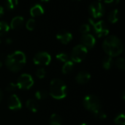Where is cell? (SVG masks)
Segmentation results:
<instances>
[{"mask_svg":"<svg viewBox=\"0 0 125 125\" xmlns=\"http://www.w3.org/2000/svg\"><path fill=\"white\" fill-rule=\"evenodd\" d=\"M103 48L108 56H117L123 51V45L120 39L114 35L108 37L103 42Z\"/></svg>","mask_w":125,"mask_h":125,"instance_id":"6da1fadb","label":"cell"},{"mask_svg":"<svg viewBox=\"0 0 125 125\" xmlns=\"http://www.w3.org/2000/svg\"><path fill=\"white\" fill-rule=\"evenodd\" d=\"M26 62V56L22 51H15L8 55L5 59V65L12 72H18L21 70L25 65Z\"/></svg>","mask_w":125,"mask_h":125,"instance_id":"7a4b0ae2","label":"cell"},{"mask_svg":"<svg viewBox=\"0 0 125 125\" xmlns=\"http://www.w3.org/2000/svg\"><path fill=\"white\" fill-rule=\"evenodd\" d=\"M67 86L60 79L56 78L51 81L50 84V94L56 100H62L67 95Z\"/></svg>","mask_w":125,"mask_h":125,"instance_id":"3957f363","label":"cell"},{"mask_svg":"<svg viewBox=\"0 0 125 125\" xmlns=\"http://www.w3.org/2000/svg\"><path fill=\"white\" fill-rule=\"evenodd\" d=\"M84 107L92 111L93 114L101 110V103L97 97L93 94H89L85 97L83 100Z\"/></svg>","mask_w":125,"mask_h":125,"instance_id":"277c9868","label":"cell"},{"mask_svg":"<svg viewBox=\"0 0 125 125\" xmlns=\"http://www.w3.org/2000/svg\"><path fill=\"white\" fill-rule=\"evenodd\" d=\"M89 21L90 24L92 26L94 32H95V34H97V36L98 37H105V36H107L108 34L109 29H108L106 23H105V21H100L98 22H94L91 18L89 19Z\"/></svg>","mask_w":125,"mask_h":125,"instance_id":"5b68a950","label":"cell"},{"mask_svg":"<svg viewBox=\"0 0 125 125\" xmlns=\"http://www.w3.org/2000/svg\"><path fill=\"white\" fill-rule=\"evenodd\" d=\"M87 55V48L83 45H78L74 47L71 53V59L73 62H81Z\"/></svg>","mask_w":125,"mask_h":125,"instance_id":"8992f818","label":"cell"},{"mask_svg":"<svg viewBox=\"0 0 125 125\" xmlns=\"http://www.w3.org/2000/svg\"><path fill=\"white\" fill-rule=\"evenodd\" d=\"M18 88L20 89H29L34 84V80L32 77L29 74H22L17 81Z\"/></svg>","mask_w":125,"mask_h":125,"instance_id":"52a82bcc","label":"cell"},{"mask_svg":"<svg viewBox=\"0 0 125 125\" xmlns=\"http://www.w3.org/2000/svg\"><path fill=\"white\" fill-rule=\"evenodd\" d=\"M51 61V56L47 52H39L33 58V62L37 65H48Z\"/></svg>","mask_w":125,"mask_h":125,"instance_id":"ba28073f","label":"cell"},{"mask_svg":"<svg viewBox=\"0 0 125 125\" xmlns=\"http://www.w3.org/2000/svg\"><path fill=\"white\" fill-rule=\"evenodd\" d=\"M89 10L92 16L95 18L102 17L105 13V8L100 1H95L91 4Z\"/></svg>","mask_w":125,"mask_h":125,"instance_id":"9c48e42d","label":"cell"},{"mask_svg":"<svg viewBox=\"0 0 125 125\" xmlns=\"http://www.w3.org/2000/svg\"><path fill=\"white\" fill-rule=\"evenodd\" d=\"M7 104H8V108L12 111L19 110L22 107L21 102L20 99L15 94H12L9 97Z\"/></svg>","mask_w":125,"mask_h":125,"instance_id":"30bf717a","label":"cell"},{"mask_svg":"<svg viewBox=\"0 0 125 125\" xmlns=\"http://www.w3.org/2000/svg\"><path fill=\"white\" fill-rule=\"evenodd\" d=\"M81 42L83 43V45L86 48H92L94 46L96 40L93 35L90 34H84L81 37Z\"/></svg>","mask_w":125,"mask_h":125,"instance_id":"8fae6325","label":"cell"},{"mask_svg":"<svg viewBox=\"0 0 125 125\" xmlns=\"http://www.w3.org/2000/svg\"><path fill=\"white\" fill-rule=\"evenodd\" d=\"M56 38L63 44L69 43L73 39V35L67 31H61L56 34Z\"/></svg>","mask_w":125,"mask_h":125,"instance_id":"7c38bea8","label":"cell"},{"mask_svg":"<svg viewBox=\"0 0 125 125\" xmlns=\"http://www.w3.org/2000/svg\"><path fill=\"white\" fill-rule=\"evenodd\" d=\"M91 79V75L86 71L80 72L75 77L76 81L80 84H85Z\"/></svg>","mask_w":125,"mask_h":125,"instance_id":"4fadbf2b","label":"cell"},{"mask_svg":"<svg viewBox=\"0 0 125 125\" xmlns=\"http://www.w3.org/2000/svg\"><path fill=\"white\" fill-rule=\"evenodd\" d=\"M23 18L21 16H16L14 18H12V20L11 21L10 23V28L12 29H18L19 28H21L23 23Z\"/></svg>","mask_w":125,"mask_h":125,"instance_id":"5bb4252c","label":"cell"},{"mask_svg":"<svg viewBox=\"0 0 125 125\" xmlns=\"http://www.w3.org/2000/svg\"><path fill=\"white\" fill-rule=\"evenodd\" d=\"M44 13V9L40 4H35L30 10V15L32 17L41 15Z\"/></svg>","mask_w":125,"mask_h":125,"instance_id":"9a60e30c","label":"cell"},{"mask_svg":"<svg viewBox=\"0 0 125 125\" xmlns=\"http://www.w3.org/2000/svg\"><path fill=\"white\" fill-rule=\"evenodd\" d=\"M26 105L27 107V108L31 111V112H37L38 110V104L37 103V101L34 99H29L26 101Z\"/></svg>","mask_w":125,"mask_h":125,"instance_id":"2e32d148","label":"cell"},{"mask_svg":"<svg viewBox=\"0 0 125 125\" xmlns=\"http://www.w3.org/2000/svg\"><path fill=\"white\" fill-rule=\"evenodd\" d=\"M119 19V10L116 9V10H114L113 11H111L110 13H109V15H108V20L111 23H116Z\"/></svg>","mask_w":125,"mask_h":125,"instance_id":"e0dca14e","label":"cell"},{"mask_svg":"<svg viewBox=\"0 0 125 125\" xmlns=\"http://www.w3.org/2000/svg\"><path fill=\"white\" fill-rule=\"evenodd\" d=\"M74 67V62L73 61L68 60L66 62H64V64L62 67V73L64 74H68L70 73Z\"/></svg>","mask_w":125,"mask_h":125,"instance_id":"ac0fdd59","label":"cell"},{"mask_svg":"<svg viewBox=\"0 0 125 125\" xmlns=\"http://www.w3.org/2000/svg\"><path fill=\"white\" fill-rule=\"evenodd\" d=\"M50 125H62V118L59 115L53 114L50 118Z\"/></svg>","mask_w":125,"mask_h":125,"instance_id":"d6986e66","label":"cell"},{"mask_svg":"<svg viewBox=\"0 0 125 125\" xmlns=\"http://www.w3.org/2000/svg\"><path fill=\"white\" fill-rule=\"evenodd\" d=\"M112 64H113L112 57L110 56H105L103 60V66L105 70H109L111 67Z\"/></svg>","mask_w":125,"mask_h":125,"instance_id":"ffe728a7","label":"cell"},{"mask_svg":"<svg viewBox=\"0 0 125 125\" xmlns=\"http://www.w3.org/2000/svg\"><path fill=\"white\" fill-rule=\"evenodd\" d=\"M10 29V26L4 21H0V36L4 35L7 32H8Z\"/></svg>","mask_w":125,"mask_h":125,"instance_id":"44dd1931","label":"cell"},{"mask_svg":"<svg viewBox=\"0 0 125 125\" xmlns=\"http://www.w3.org/2000/svg\"><path fill=\"white\" fill-rule=\"evenodd\" d=\"M35 97L37 100H44L48 97V93L45 90H39L35 92Z\"/></svg>","mask_w":125,"mask_h":125,"instance_id":"7402d4cb","label":"cell"},{"mask_svg":"<svg viewBox=\"0 0 125 125\" xmlns=\"http://www.w3.org/2000/svg\"><path fill=\"white\" fill-rule=\"evenodd\" d=\"M18 4V0H7L5 2V6L8 10H13Z\"/></svg>","mask_w":125,"mask_h":125,"instance_id":"603a6c76","label":"cell"},{"mask_svg":"<svg viewBox=\"0 0 125 125\" xmlns=\"http://www.w3.org/2000/svg\"><path fill=\"white\" fill-rule=\"evenodd\" d=\"M115 124L118 125H125V116L124 114H119L114 119Z\"/></svg>","mask_w":125,"mask_h":125,"instance_id":"cb8c5ba5","label":"cell"},{"mask_svg":"<svg viewBox=\"0 0 125 125\" xmlns=\"http://www.w3.org/2000/svg\"><path fill=\"white\" fill-rule=\"evenodd\" d=\"M115 64L120 70H124L125 69V59L123 58H119V59H117L116 61V62H115Z\"/></svg>","mask_w":125,"mask_h":125,"instance_id":"d4e9b609","label":"cell"},{"mask_svg":"<svg viewBox=\"0 0 125 125\" xmlns=\"http://www.w3.org/2000/svg\"><path fill=\"white\" fill-rule=\"evenodd\" d=\"M56 59H57L59 61H60V62H66L67 61L69 60V58H68L67 54H66V53H58V54L56 55Z\"/></svg>","mask_w":125,"mask_h":125,"instance_id":"484cf974","label":"cell"},{"mask_svg":"<svg viewBox=\"0 0 125 125\" xmlns=\"http://www.w3.org/2000/svg\"><path fill=\"white\" fill-rule=\"evenodd\" d=\"M26 29L29 31H32L34 27H35V21L32 18L28 20L26 24Z\"/></svg>","mask_w":125,"mask_h":125,"instance_id":"4316f807","label":"cell"},{"mask_svg":"<svg viewBox=\"0 0 125 125\" xmlns=\"http://www.w3.org/2000/svg\"><path fill=\"white\" fill-rule=\"evenodd\" d=\"M18 86L16 83H9L7 86H6V91L8 92H15L18 89Z\"/></svg>","mask_w":125,"mask_h":125,"instance_id":"83f0119b","label":"cell"},{"mask_svg":"<svg viewBox=\"0 0 125 125\" xmlns=\"http://www.w3.org/2000/svg\"><path fill=\"white\" fill-rule=\"evenodd\" d=\"M89 31H90V26L89 24L84 23V24H82L80 27V31L83 34H88Z\"/></svg>","mask_w":125,"mask_h":125,"instance_id":"f1b7e54d","label":"cell"},{"mask_svg":"<svg viewBox=\"0 0 125 125\" xmlns=\"http://www.w3.org/2000/svg\"><path fill=\"white\" fill-rule=\"evenodd\" d=\"M46 75V73H45V70L44 68H39L37 72H36V75L40 78V79H42L45 78Z\"/></svg>","mask_w":125,"mask_h":125,"instance_id":"f546056e","label":"cell"},{"mask_svg":"<svg viewBox=\"0 0 125 125\" xmlns=\"http://www.w3.org/2000/svg\"><path fill=\"white\" fill-rule=\"evenodd\" d=\"M94 115L95 116L96 118H97L99 119H101V120H103V119H105L106 118V114H105V112H103L101 110H100V111H97L96 113H94Z\"/></svg>","mask_w":125,"mask_h":125,"instance_id":"4dcf8cb0","label":"cell"},{"mask_svg":"<svg viewBox=\"0 0 125 125\" xmlns=\"http://www.w3.org/2000/svg\"><path fill=\"white\" fill-rule=\"evenodd\" d=\"M119 1H120V0H105V3L108 5H110V6L116 5Z\"/></svg>","mask_w":125,"mask_h":125,"instance_id":"1f68e13d","label":"cell"},{"mask_svg":"<svg viewBox=\"0 0 125 125\" xmlns=\"http://www.w3.org/2000/svg\"><path fill=\"white\" fill-rule=\"evenodd\" d=\"M12 42V39H11V38H7V39L6 40V44L10 45Z\"/></svg>","mask_w":125,"mask_h":125,"instance_id":"d6a6232c","label":"cell"},{"mask_svg":"<svg viewBox=\"0 0 125 125\" xmlns=\"http://www.w3.org/2000/svg\"><path fill=\"white\" fill-rule=\"evenodd\" d=\"M3 14H4V8H3L1 6H0V17H1Z\"/></svg>","mask_w":125,"mask_h":125,"instance_id":"836d02e7","label":"cell"},{"mask_svg":"<svg viewBox=\"0 0 125 125\" xmlns=\"http://www.w3.org/2000/svg\"><path fill=\"white\" fill-rule=\"evenodd\" d=\"M1 100H2V92H1V91L0 90V102L1 101Z\"/></svg>","mask_w":125,"mask_h":125,"instance_id":"e575fe53","label":"cell"},{"mask_svg":"<svg viewBox=\"0 0 125 125\" xmlns=\"http://www.w3.org/2000/svg\"><path fill=\"white\" fill-rule=\"evenodd\" d=\"M40 1H44V2H46V1H48L49 0H40Z\"/></svg>","mask_w":125,"mask_h":125,"instance_id":"d590c367","label":"cell"},{"mask_svg":"<svg viewBox=\"0 0 125 125\" xmlns=\"http://www.w3.org/2000/svg\"><path fill=\"white\" fill-rule=\"evenodd\" d=\"M1 66H2V63H1V62L0 61V68L1 67Z\"/></svg>","mask_w":125,"mask_h":125,"instance_id":"8d00e7d4","label":"cell"},{"mask_svg":"<svg viewBox=\"0 0 125 125\" xmlns=\"http://www.w3.org/2000/svg\"><path fill=\"white\" fill-rule=\"evenodd\" d=\"M81 125H86V124H85V123H83V124H81Z\"/></svg>","mask_w":125,"mask_h":125,"instance_id":"74e56055","label":"cell"},{"mask_svg":"<svg viewBox=\"0 0 125 125\" xmlns=\"http://www.w3.org/2000/svg\"><path fill=\"white\" fill-rule=\"evenodd\" d=\"M0 43H1V40H0Z\"/></svg>","mask_w":125,"mask_h":125,"instance_id":"f35d334b","label":"cell"}]
</instances>
